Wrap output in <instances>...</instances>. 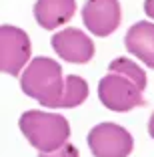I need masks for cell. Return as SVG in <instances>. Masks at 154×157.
Listing matches in <instances>:
<instances>
[{
	"instance_id": "obj_12",
	"label": "cell",
	"mask_w": 154,
	"mask_h": 157,
	"mask_svg": "<svg viewBox=\"0 0 154 157\" xmlns=\"http://www.w3.org/2000/svg\"><path fill=\"white\" fill-rule=\"evenodd\" d=\"M144 12L150 18H154V0H144Z\"/></svg>"
},
{
	"instance_id": "obj_11",
	"label": "cell",
	"mask_w": 154,
	"mask_h": 157,
	"mask_svg": "<svg viewBox=\"0 0 154 157\" xmlns=\"http://www.w3.org/2000/svg\"><path fill=\"white\" fill-rule=\"evenodd\" d=\"M38 157H80V155H78V149L74 145L66 143L60 149H56V151H40Z\"/></svg>"
},
{
	"instance_id": "obj_9",
	"label": "cell",
	"mask_w": 154,
	"mask_h": 157,
	"mask_svg": "<svg viewBox=\"0 0 154 157\" xmlns=\"http://www.w3.org/2000/svg\"><path fill=\"white\" fill-rule=\"evenodd\" d=\"M76 2L74 0H36L34 4V18L46 30H54L62 26L74 16Z\"/></svg>"
},
{
	"instance_id": "obj_6",
	"label": "cell",
	"mask_w": 154,
	"mask_h": 157,
	"mask_svg": "<svg viewBox=\"0 0 154 157\" xmlns=\"http://www.w3.org/2000/svg\"><path fill=\"white\" fill-rule=\"evenodd\" d=\"M82 20L90 34L110 36L122 20L120 2L118 0H86L82 8Z\"/></svg>"
},
{
	"instance_id": "obj_7",
	"label": "cell",
	"mask_w": 154,
	"mask_h": 157,
	"mask_svg": "<svg viewBox=\"0 0 154 157\" xmlns=\"http://www.w3.org/2000/svg\"><path fill=\"white\" fill-rule=\"evenodd\" d=\"M52 48L56 55L66 63L74 65H86L94 56V42L88 34H84L78 28H64L60 33L52 34Z\"/></svg>"
},
{
	"instance_id": "obj_5",
	"label": "cell",
	"mask_w": 154,
	"mask_h": 157,
	"mask_svg": "<svg viewBox=\"0 0 154 157\" xmlns=\"http://www.w3.org/2000/svg\"><path fill=\"white\" fill-rule=\"evenodd\" d=\"M30 38L18 26L0 28V71L12 77H18L26 63L30 60Z\"/></svg>"
},
{
	"instance_id": "obj_4",
	"label": "cell",
	"mask_w": 154,
	"mask_h": 157,
	"mask_svg": "<svg viewBox=\"0 0 154 157\" xmlns=\"http://www.w3.org/2000/svg\"><path fill=\"white\" fill-rule=\"evenodd\" d=\"M88 147L94 157H128L134 139L116 123H100L88 131Z\"/></svg>"
},
{
	"instance_id": "obj_3",
	"label": "cell",
	"mask_w": 154,
	"mask_h": 157,
	"mask_svg": "<svg viewBox=\"0 0 154 157\" xmlns=\"http://www.w3.org/2000/svg\"><path fill=\"white\" fill-rule=\"evenodd\" d=\"M20 131L32 147L38 151H56L66 145L70 137V125L62 115L44 111H26L18 121Z\"/></svg>"
},
{
	"instance_id": "obj_10",
	"label": "cell",
	"mask_w": 154,
	"mask_h": 157,
	"mask_svg": "<svg viewBox=\"0 0 154 157\" xmlns=\"http://www.w3.org/2000/svg\"><path fill=\"white\" fill-rule=\"evenodd\" d=\"M88 99V83L78 75H70L66 77L64 83V93L60 99L58 107L62 109H70V107H78Z\"/></svg>"
},
{
	"instance_id": "obj_2",
	"label": "cell",
	"mask_w": 154,
	"mask_h": 157,
	"mask_svg": "<svg viewBox=\"0 0 154 157\" xmlns=\"http://www.w3.org/2000/svg\"><path fill=\"white\" fill-rule=\"evenodd\" d=\"M64 83L66 81L62 78V67L48 56L32 59L20 78L24 95L44 107H58L64 93Z\"/></svg>"
},
{
	"instance_id": "obj_8",
	"label": "cell",
	"mask_w": 154,
	"mask_h": 157,
	"mask_svg": "<svg viewBox=\"0 0 154 157\" xmlns=\"http://www.w3.org/2000/svg\"><path fill=\"white\" fill-rule=\"evenodd\" d=\"M124 46L130 55L140 59L146 67L154 69V24L148 20L130 26L124 38Z\"/></svg>"
},
{
	"instance_id": "obj_13",
	"label": "cell",
	"mask_w": 154,
	"mask_h": 157,
	"mask_svg": "<svg viewBox=\"0 0 154 157\" xmlns=\"http://www.w3.org/2000/svg\"><path fill=\"white\" fill-rule=\"evenodd\" d=\"M148 133H150V137L154 139V113L150 115V121H148Z\"/></svg>"
},
{
	"instance_id": "obj_1",
	"label": "cell",
	"mask_w": 154,
	"mask_h": 157,
	"mask_svg": "<svg viewBox=\"0 0 154 157\" xmlns=\"http://www.w3.org/2000/svg\"><path fill=\"white\" fill-rule=\"evenodd\" d=\"M146 73L134 60L120 56L108 65V75L98 83L100 103L114 113H126L134 107H142V91L146 89Z\"/></svg>"
}]
</instances>
